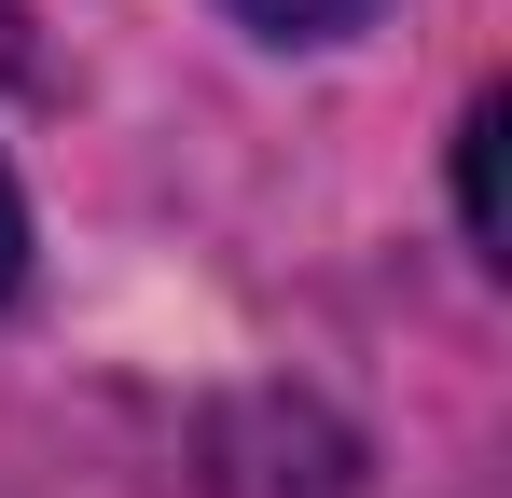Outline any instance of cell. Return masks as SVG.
Instances as JSON below:
<instances>
[{
  "mask_svg": "<svg viewBox=\"0 0 512 498\" xmlns=\"http://www.w3.org/2000/svg\"><path fill=\"white\" fill-rule=\"evenodd\" d=\"M14 277H28V208H14V166H0V305H14Z\"/></svg>",
  "mask_w": 512,
  "mask_h": 498,
  "instance_id": "3",
  "label": "cell"
},
{
  "mask_svg": "<svg viewBox=\"0 0 512 498\" xmlns=\"http://www.w3.org/2000/svg\"><path fill=\"white\" fill-rule=\"evenodd\" d=\"M222 14H250L263 42H346V28H360L374 0H222Z\"/></svg>",
  "mask_w": 512,
  "mask_h": 498,
  "instance_id": "2",
  "label": "cell"
},
{
  "mask_svg": "<svg viewBox=\"0 0 512 498\" xmlns=\"http://www.w3.org/2000/svg\"><path fill=\"white\" fill-rule=\"evenodd\" d=\"M457 222L499 263V97H471V125H457Z\"/></svg>",
  "mask_w": 512,
  "mask_h": 498,
  "instance_id": "1",
  "label": "cell"
}]
</instances>
